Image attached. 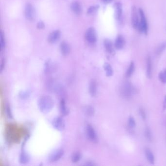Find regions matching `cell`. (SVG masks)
Instances as JSON below:
<instances>
[{"label":"cell","mask_w":166,"mask_h":166,"mask_svg":"<svg viewBox=\"0 0 166 166\" xmlns=\"http://www.w3.org/2000/svg\"><path fill=\"white\" fill-rule=\"evenodd\" d=\"M89 91L92 96H96L97 94V84L95 80H92L90 82Z\"/></svg>","instance_id":"cell-15"},{"label":"cell","mask_w":166,"mask_h":166,"mask_svg":"<svg viewBox=\"0 0 166 166\" xmlns=\"http://www.w3.org/2000/svg\"><path fill=\"white\" fill-rule=\"evenodd\" d=\"M25 17L29 21H33L36 17V11L33 5L30 3L26 4L25 9Z\"/></svg>","instance_id":"cell-5"},{"label":"cell","mask_w":166,"mask_h":166,"mask_svg":"<svg viewBox=\"0 0 166 166\" xmlns=\"http://www.w3.org/2000/svg\"><path fill=\"white\" fill-rule=\"evenodd\" d=\"M100 8V6L98 5H92L89 7L87 11V13L88 15H92L96 13L97 11Z\"/></svg>","instance_id":"cell-21"},{"label":"cell","mask_w":166,"mask_h":166,"mask_svg":"<svg viewBox=\"0 0 166 166\" xmlns=\"http://www.w3.org/2000/svg\"><path fill=\"white\" fill-rule=\"evenodd\" d=\"M5 58H3L2 60V62H1V72L3 71V69L5 68Z\"/></svg>","instance_id":"cell-33"},{"label":"cell","mask_w":166,"mask_h":166,"mask_svg":"<svg viewBox=\"0 0 166 166\" xmlns=\"http://www.w3.org/2000/svg\"><path fill=\"white\" fill-rule=\"evenodd\" d=\"M164 109H166V96H165V98L164 102Z\"/></svg>","instance_id":"cell-36"},{"label":"cell","mask_w":166,"mask_h":166,"mask_svg":"<svg viewBox=\"0 0 166 166\" xmlns=\"http://www.w3.org/2000/svg\"><path fill=\"white\" fill-rule=\"evenodd\" d=\"M60 48L62 55L64 56H67L70 54L71 47L70 45L66 42H62L60 45Z\"/></svg>","instance_id":"cell-11"},{"label":"cell","mask_w":166,"mask_h":166,"mask_svg":"<svg viewBox=\"0 0 166 166\" xmlns=\"http://www.w3.org/2000/svg\"><path fill=\"white\" fill-rule=\"evenodd\" d=\"M86 133L88 139L93 142L98 141V136L94 128L91 125L88 124L86 127Z\"/></svg>","instance_id":"cell-6"},{"label":"cell","mask_w":166,"mask_h":166,"mask_svg":"<svg viewBox=\"0 0 166 166\" xmlns=\"http://www.w3.org/2000/svg\"><path fill=\"white\" fill-rule=\"evenodd\" d=\"M7 114L9 118H11V110H10V107L9 106L7 107Z\"/></svg>","instance_id":"cell-34"},{"label":"cell","mask_w":166,"mask_h":166,"mask_svg":"<svg viewBox=\"0 0 166 166\" xmlns=\"http://www.w3.org/2000/svg\"><path fill=\"white\" fill-rule=\"evenodd\" d=\"M103 44L105 48L108 52L109 53L113 54L114 53V48H113V43L109 39H105Z\"/></svg>","instance_id":"cell-16"},{"label":"cell","mask_w":166,"mask_h":166,"mask_svg":"<svg viewBox=\"0 0 166 166\" xmlns=\"http://www.w3.org/2000/svg\"><path fill=\"white\" fill-rule=\"evenodd\" d=\"M134 69H135V64L133 62H131V63H130L128 70L126 73V76L127 78H129L131 76L133 72L134 71Z\"/></svg>","instance_id":"cell-22"},{"label":"cell","mask_w":166,"mask_h":166,"mask_svg":"<svg viewBox=\"0 0 166 166\" xmlns=\"http://www.w3.org/2000/svg\"><path fill=\"white\" fill-rule=\"evenodd\" d=\"M29 158L26 153L25 152L22 153L20 157V161L21 163L23 164L27 163L29 161Z\"/></svg>","instance_id":"cell-26"},{"label":"cell","mask_w":166,"mask_h":166,"mask_svg":"<svg viewBox=\"0 0 166 166\" xmlns=\"http://www.w3.org/2000/svg\"><path fill=\"white\" fill-rule=\"evenodd\" d=\"M102 2L104 3H109L112 1V0H102Z\"/></svg>","instance_id":"cell-35"},{"label":"cell","mask_w":166,"mask_h":166,"mask_svg":"<svg viewBox=\"0 0 166 166\" xmlns=\"http://www.w3.org/2000/svg\"><path fill=\"white\" fill-rule=\"evenodd\" d=\"M159 78L161 82L166 83V69L164 71L160 72L159 75Z\"/></svg>","instance_id":"cell-28"},{"label":"cell","mask_w":166,"mask_h":166,"mask_svg":"<svg viewBox=\"0 0 166 166\" xmlns=\"http://www.w3.org/2000/svg\"><path fill=\"white\" fill-rule=\"evenodd\" d=\"M85 39L90 43H95L97 41V35L95 28L92 27L87 29L85 33Z\"/></svg>","instance_id":"cell-4"},{"label":"cell","mask_w":166,"mask_h":166,"mask_svg":"<svg viewBox=\"0 0 166 166\" xmlns=\"http://www.w3.org/2000/svg\"><path fill=\"white\" fill-rule=\"evenodd\" d=\"M145 135L146 136L147 139L149 141H151L152 140V135H151V131L149 128H147L145 131Z\"/></svg>","instance_id":"cell-29"},{"label":"cell","mask_w":166,"mask_h":166,"mask_svg":"<svg viewBox=\"0 0 166 166\" xmlns=\"http://www.w3.org/2000/svg\"><path fill=\"white\" fill-rule=\"evenodd\" d=\"M139 13L140 20L139 27H138L137 30L139 31L140 33H144L145 35H147L148 33V24L147 22L146 19L145 18L144 13L142 9L140 8L139 9Z\"/></svg>","instance_id":"cell-2"},{"label":"cell","mask_w":166,"mask_h":166,"mask_svg":"<svg viewBox=\"0 0 166 166\" xmlns=\"http://www.w3.org/2000/svg\"><path fill=\"white\" fill-rule=\"evenodd\" d=\"M85 113L88 116H93L95 114L94 108L91 106H88L86 107V108H85Z\"/></svg>","instance_id":"cell-25"},{"label":"cell","mask_w":166,"mask_h":166,"mask_svg":"<svg viewBox=\"0 0 166 166\" xmlns=\"http://www.w3.org/2000/svg\"><path fill=\"white\" fill-rule=\"evenodd\" d=\"M81 158V154L79 152H76L72 156V161L73 163H77Z\"/></svg>","instance_id":"cell-23"},{"label":"cell","mask_w":166,"mask_h":166,"mask_svg":"<svg viewBox=\"0 0 166 166\" xmlns=\"http://www.w3.org/2000/svg\"><path fill=\"white\" fill-rule=\"evenodd\" d=\"M37 28L38 29H43L45 28V24L42 21H40L37 23Z\"/></svg>","instance_id":"cell-31"},{"label":"cell","mask_w":166,"mask_h":166,"mask_svg":"<svg viewBox=\"0 0 166 166\" xmlns=\"http://www.w3.org/2000/svg\"><path fill=\"white\" fill-rule=\"evenodd\" d=\"M125 44V41L124 37L122 35H118L115 41V48H116V49L120 50L124 47Z\"/></svg>","instance_id":"cell-13"},{"label":"cell","mask_w":166,"mask_h":166,"mask_svg":"<svg viewBox=\"0 0 166 166\" xmlns=\"http://www.w3.org/2000/svg\"><path fill=\"white\" fill-rule=\"evenodd\" d=\"M5 41L3 32H1V51L2 52L5 49Z\"/></svg>","instance_id":"cell-27"},{"label":"cell","mask_w":166,"mask_h":166,"mask_svg":"<svg viewBox=\"0 0 166 166\" xmlns=\"http://www.w3.org/2000/svg\"><path fill=\"white\" fill-rule=\"evenodd\" d=\"M139 113L142 118H143V120H145V118H146V114H145V112L143 108H140Z\"/></svg>","instance_id":"cell-32"},{"label":"cell","mask_w":166,"mask_h":166,"mask_svg":"<svg viewBox=\"0 0 166 166\" xmlns=\"http://www.w3.org/2000/svg\"><path fill=\"white\" fill-rule=\"evenodd\" d=\"M129 126L130 128H134L135 126V121L133 117H130L129 119Z\"/></svg>","instance_id":"cell-30"},{"label":"cell","mask_w":166,"mask_h":166,"mask_svg":"<svg viewBox=\"0 0 166 166\" xmlns=\"http://www.w3.org/2000/svg\"><path fill=\"white\" fill-rule=\"evenodd\" d=\"M53 100L48 96H42L39 100V108L43 113H49L54 106Z\"/></svg>","instance_id":"cell-1"},{"label":"cell","mask_w":166,"mask_h":166,"mask_svg":"<svg viewBox=\"0 0 166 166\" xmlns=\"http://www.w3.org/2000/svg\"><path fill=\"white\" fill-rule=\"evenodd\" d=\"M131 23L133 28L137 29L139 25L140 21L138 18L136 7L133 5L131 7Z\"/></svg>","instance_id":"cell-7"},{"label":"cell","mask_w":166,"mask_h":166,"mask_svg":"<svg viewBox=\"0 0 166 166\" xmlns=\"http://www.w3.org/2000/svg\"><path fill=\"white\" fill-rule=\"evenodd\" d=\"M103 67H104L105 71H106L107 76H113V68L109 63H105Z\"/></svg>","instance_id":"cell-20"},{"label":"cell","mask_w":166,"mask_h":166,"mask_svg":"<svg viewBox=\"0 0 166 166\" xmlns=\"http://www.w3.org/2000/svg\"><path fill=\"white\" fill-rule=\"evenodd\" d=\"M145 155L146 156L147 159L149 163L153 164L155 163V157L153 156V153L150 149H146Z\"/></svg>","instance_id":"cell-19"},{"label":"cell","mask_w":166,"mask_h":166,"mask_svg":"<svg viewBox=\"0 0 166 166\" xmlns=\"http://www.w3.org/2000/svg\"><path fill=\"white\" fill-rule=\"evenodd\" d=\"M60 110L62 113V115L66 116L69 113L68 108L66 106V103L64 100H62L60 102Z\"/></svg>","instance_id":"cell-18"},{"label":"cell","mask_w":166,"mask_h":166,"mask_svg":"<svg viewBox=\"0 0 166 166\" xmlns=\"http://www.w3.org/2000/svg\"><path fill=\"white\" fill-rule=\"evenodd\" d=\"M134 92L135 88L131 83L129 82H126L124 83L121 90V93L123 97L126 99H129L132 96Z\"/></svg>","instance_id":"cell-3"},{"label":"cell","mask_w":166,"mask_h":166,"mask_svg":"<svg viewBox=\"0 0 166 166\" xmlns=\"http://www.w3.org/2000/svg\"><path fill=\"white\" fill-rule=\"evenodd\" d=\"M147 76L149 78H151L152 76V63L151 58L149 56L147 59Z\"/></svg>","instance_id":"cell-17"},{"label":"cell","mask_w":166,"mask_h":166,"mask_svg":"<svg viewBox=\"0 0 166 166\" xmlns=\"http://www.w3.org/2000/svg\"><path fill=\"white\" fill-rule=\"evenodd\" d=\"M166 49V42H164L161 44L158 47L156 50V53L157 55H160Z\"/></svg>","instance_id":"cell-24"},{"label":"cell","mask_w":166,"mask_h":166,"mask_svg":"<svg viewBox=\"0 0 166 166\" xmlns=\"http://www.w3.org/2000/svg\"><path fill=\"white\" fill-rule=\"evenodd\" d=\"M61 37V32L59 30H54L49 35L48 42L50 43H56L60 40Z\"/></svg>","instance_id":"cell-8"},{"label":"cell","mask_w":166,"mask_h":166,"mask_svg":"<svg viewBox=\"0 0 166 166\" xmlns=\"http://www.w3.org/2000/svg\"><path fill=\"white\" fill-rule=\"evenodd\" d=\"M64 152L62 149H59L54 151L49 157V160L51 162H54L58 161L62 157Z\"/></svg>","instance_id":"cell-10"},{"label":"cell","mask_w":166,"mask_h":166,"mask_svg":"<svg viewBox=\"0 0 166 166\" xmlns=\"http://www.w3.org/2000/svg\"><path fill=\"white\" fill-rule=\"evenodd\" d=\"M52 124L55 129L60 131H63V129H64L65 126L64 121L60 117H58L55 118L52 122Z\"/></svg>","instance_id":"cell-9"},{"label":"cell","mask_w":166,"mask_h":166,"mask_svg":"<svg viewBox=\"0 0 166 166\" xmlns=\"http://www.w3.org/2000/svg\"><path fill=\"white\" fill-rule=\"evenodd\" d=\"M115 9H116V12H115V17L116 20L120 21L122 17V5L120 3H115Z\"/></svg>","instance_id":"cell-14"},{"label":"cell","mask_w":166,"mask_h":166,"mask_svg":"<svg viewBox=\"0 0 166 166\" xmlns=\"http://www.w3.org/2000/svg\"><path fill=\"white\" fill-rule=\"evenodd\" d=\"M71 9L74 13L76 15H80L82 13V7L80 3L74 1L71 5Z\"/></svg>","instance_id":"cell-12"}]
</instances>
